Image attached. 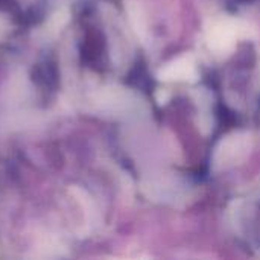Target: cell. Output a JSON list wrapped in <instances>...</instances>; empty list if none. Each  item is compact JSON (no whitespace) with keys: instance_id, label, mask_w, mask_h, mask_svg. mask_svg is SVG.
Masks as SVG:
<instances>
[]
</instances>
